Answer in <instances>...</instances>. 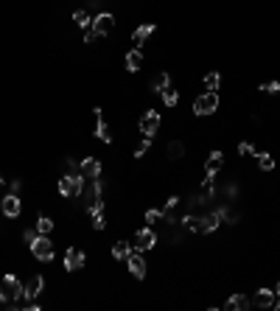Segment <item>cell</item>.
<instances>
[{
  "label": "cell",
  "instance_id": "cell-18",
  "mask_svg": "<svg viewBox=\"0 0 280 311\" xmlns=\"http://www.w3.org/2000/svg\"><path fill=\"white\" fill-rule=\"evenodd\" d=\"M132 250L134 247L129 244V241H118V244L112 247V258H115V261H126V258L132 255Z\"/></svg>",
  "mask_w": 280,
  "mask_h": 311
},
{
  "label": "cell",
  "instance_id": "cell-10",
  "mask_svg": "<svg viewBox=\"0 0 280 311\" xmlns=\"http://www.w3.org/2000/svg\"><path fill=\"white\" fill-rule=\"evenodd\" d=\"M274 297H277V292H272V289H258L250 303L258 305V308H269V305H274Z\"/></svg>",
  "mask_w": 280,
  "mask_h": 311
},
{
  "label": "cell",
  "instance_id": "cell-2",
  "mask_svg": "<svg viewBox=\"0 0 280 311\" xmlns=\"http://www.w3.org/2000/svg\"><path fill=\"white\" fill-rule=\"evenodd\" d=\"M84 191V177L81 174H67L59 180V194L62 196H81Z\"/></svg>",
  "mask_w": 280,
  "mask_h": 311
},
{
  "label": "cell",
  "instance_id": "cell-21",
  "mask_svg": "<svg viewBox=\"0 0 280 311\" xmlns=\"http://www.w3.org/2000/svg\"><path fill=\"white\" fill-rule=\"evenodd\" d=\"M168 84H171V76L163 70V73L154 76V84L152 87H154V93H163V90H168Z\"/></svg>",
  "mask_w": 280,
  "mask_h": 311
},
{
  "label": "cell",
  "instance_id": "cell-37",
  "mask_svg": "<svg viewBox=\"0 0 280 311\" xmlns=\"http://www.w3.org/2000/svg\"><path fill=\"white\" fill-rule=\"evenodd\" d=\"M65 165H67V171H73V174H76V171H79V165H76L73 160H65Z\"/></svg>",
  "mask_w": 280,
  "mask_h": 311
},
{
  "label": "cell",
  "instance_id": "cell-30",
  "mask_svg": "<svg viewBox=\"0 0 280 311\" xmlns=\"http://www.w3.org/2000/svg\"><path fill=\"white\" fill-rule=\"evenodd\" d=\"M261 90L269 93V96H277V93H280V84H277V81H266V84H261Z\"/></svg>",
  "mask_w": 280,
  "mask_h": 311
},
{
  "label": "cell",
  "instance_id": "cell-34",
  "mask_svg": "<svg viewBox=\"0 0 280 311\" xmlns=\"http://www.w3.org/2000/svg\"><path fill=\"white\" fill-rule=\"evenodd\" d=\"M37 236H39L37 230H25V233H23V238H25V241H28V247H31V241H34V238H37Z\"/></svg>",
  "mask_w": 280,
  "mask_h": 311
},
{
  "label": "cell",
  "instance_id": "cell-28",
  "mask_svg": "<svg viewBox=\"0 0 280 311\" xmlns=\"http://www.w3.org/2000/svg\"><path fill=\"white\" fill-rule=\"evenodd\" d=\"M205 87H207V90H219V73H207L205 76Z\"/></svg>",
  "mask_w": 280,
  "mask_h": 311
},
{
  "label": "cell",
  "instance_id": "cell-25",
  "mask_svg": "<svg viewBox=\"0 0 280 311\" xmlns=\"http://www.w3.org/2000/svg\"><path fill=\"white\" fill-rule=\"evenodd\" d=\"M73 23L81 25V28H90L92 20H90V14H87V12H73Z\"/></svg>",
  "mask_w": 280,
  "mask_h": 311
},
{
  "label": "cell",
  "instance_id": "cell-22",
  "mask_svg": "<svg viewBox=\"0 0 280 311\" xmlns=\"http://www.w3.org/2000/svg\"><path fill=\"white\" fill-rule=\"evenodd\" d=\"M51 230H54V221H51L48 216H39L37 219V233L39 236H51Z\"/></svg>",
  "mask_w": 280,
  "mask_h": 311
},
{
  "label": "cell",
  "instance_id": "cell-5",
  "mask_svg": "<svg viewBox=\"0 0 280 311\" xmlns=\"http://www.w3.org/2000/svg\"><path fill=\"white\" fill-rule=\"evenodd\" d=\"M157 129H160V112L157 110H149L140 115V132L146 135V138H154Z\"/></svg>",
  "mask_w": 280,
  "mask_h": 311
},
{
  "label": "cell",
  "instance_id": "cell-40",
  "mask_svg": "<svg viewBox=\"0 0 280 311\" xmlns=\"http://www.w3.org/2000/svg\"><path fill=\"white\" fill-rule=\"evenodd\" d=\"M0 185H3V177H0Z\"/></svg>",
  "mask_w": 280,
  "mask_h": 311
},
{
  "label": "cell",
  "instance_id": "cell-15",
  "mask_svg": "<svg viewBox=\"0 0 280 311\" xmlns=\"http://www.w3.org/2000/svg\"><path fill=\"white\" fill-rule=\"evenodd\" d=\"M42 286H45L42 275H31V278H28V283H25V289H23V294H25L28 300H34L39 292H42Z\"/></svg>",
  "mask_w": 280,
  "mask_h": 311
},
{
  "label": "cell",
  "instance_id": "cell-36",
  "mask_svg": "<svg viewBox=\"0 0 280 311\" xmlns=\"http://www.w3.org/2000/svg\"><path fill=\"white\" fill-rule=\"evenodd\" d=\"M84 42L90 45V42H96V31L92 28H87V34H84Z\"/></svg>",
  "mask_w": 280,
  "mask_h": 311
},
{
  "label": "cell",
  "instance_id": "cell-39",
  "mask_svg": "<svg viewBox=\"0 0 280 311\" xmlns=\"http://www.w3.org/2000/svg\"><path fill=\"white\" fill-rule=\"evenodd\" d=\"M277 294H280V283H277Z\"/></svg>",
  "mask_w": 280,
  "mask_h": 311
},
{
  "label": "cell",
  "instance_id": "cell-7",
  "mask_svg": "<svg viewBox=\"0 0 280 311\" xmlns=\"http://www.w3.org/2000/svg\"><path fill=\"white\" fill-rule=\"evenodd\" d=\"M112 25H115V17H112L110 12H104V14H98V17L90 23V28L96 31V37H107V34L112 31Z\"/></svg>",
  "mask_w": 280,
  "mask_h": 311
},
{
  "label": "cell",
  "instance_id": "cell-31",
  "mask_svg": "<svg viewBox=\"0 0 280 311\" xmlns=\"http://www.w3.org/2000/svg\"><path fill=\"white\" fill-rule=\"evenodd\" d=\"M149 146H152V138H146V141H143L137 149H134V157H143V154L149 152Z\"/></svg>",
  "mask_w": 280,
  "mask_h": 311
},
{
  "label": "cell",
  "instance_id": "cell-9",
  "mask_svg": "<svg viewBox=\"0 0 280 311\" xmlns=\"http://www.w3.org/2000/svg\"><path fill=\"white\" fill-rule=\"evenodd\" d=\"M0 210H3L9 219H17L20 210H23V205H20V196H17V194H9L6 199L0 202Z\"/></svg>",
  "mask_w": 280,
  "mask_h": 311
},
{
  "label": "cell",
  "instance_id": "cell-32",
  "mask_svg": "<svg viewBox=\"0 0 280 311\" xmlns=\"http://www.w3.org/2000/svg\"><path fill=\"white\" fill-rule=\"evenodd\" d=\"M92 227H96V230H104V227H107V219H104L101 213H96L92 216Z\"/></svg>",
  "mask_w": 280,
  "mask_h": 311
},
{
  "label": "cell",
  "instance_id": "cell-20",
  "mask_svg": "<svg viewBox=\"0 0 280 311\" xmlns=\"http://www.w3.org/2000/svg\"><path fill=\"white\" fill-rule=\"evenodd\" d=\"M182 225H185V230H191V233H202V219L194 213L182 216Z\"/></svg>",
  "mask_w": 280,
  "mask_h": 311
},
{
  "label": "cell",
  "instance_id": "cell-33",
  "mask_svg": "<svg viewBox=\"0 0 280 311\" xmlns=\"http://www.w3.org/2000/svg\"><path fill=\"white\" fill-rule=\"evenodd\" d=\"M252 152H255L252 143H241V146H238V154H252Z\"/></svg>",
  "mask_w": 280,
  "mask_h": 311
},
{
  "label": "cell",
  "instance_id": "cell-23",
  "mask_svg": "<svg viewBox=\"0 0 280 311\" xmlns=\"http://www.w3.org/2000/svg\"><path fill=\"white\" fill-rule=\"evenodd\" d=\"M182 154H185V146H182L179 141H171V143H168V157H171V160H179Z\"/></svg>",
  "mask_w": 280,
  "mask_h": 311
},
{
  "label": "cell",
  "instance_id": "cell-13",
  "mask_svg": "<svg viewBox=\"0 0 280 311\" xmlns=\"http://www.w3.org/2000/svg\"><path fill=\"white\" fill-rule=\"evenodd\" d=\"M126 263H129V272H132L134 278H146V261L140 258L137 250H132V255L126 258Z\"/></svg>",
  "mask_w": 280,
  "mask_h": 311
},
{
  "label": "cell",
  "instance_id": "cell-24",
  "mask_svg": "<svg viewBox=\"0 0 280 311\" xmlns=\"http://www.w3.org/2000/svg\"><path fill=\"white\" fill-rule=\"evenodd\" d=\"M163 219H165L163 210H149V213H146V225H149V227H157Z\"/></svg>",
  "mask_w": 280,
  "mask_h": 311
},
{
  "label": "cell",
  "instance_id": "cell-17",
  "mask_svg": "<svg viewBox=\"0 0 280 311\" xmlns=\"http://www.w3.org/2000/svg\"><path fill=\"white\" fill-rule=\"evenodd\" d=\"M154 34V23H143L140 28H134V34H132V42L134 45H143L149 37Z\"/></svg>",
  "mask_w": 280,
  "mask_h": 311
},
{
  "label": "cell",
  "instance_id": "cell-27",
  "mask_svg": "<svg viewBox=\"0 0 280 311\" xmlns=\"http://www.w3.org/2000/svg\"><path fill=\"white\" fill-rule=\"evenodd\" d=\"M163 96V101H165V107H177V101H179V96H177V90H163L160 93Z\"/></svg>",
  "mask_w": 280,
  "mask_h": 311
},
{
  "label": "cell",
  "instance_id": "cell-16",
  "mask_svg": "<svg viewBox=\"0 0 280 311\" xmlns=\"http://www.w3.org/2000/svg\"><path fill=\"white\" fill-rule=\"evenodd\" d=\"M250 305L252 303H250V297H247V294H232V297L224 303V308H230V311H247Z\"/></svg>",
  "mask_w": 280,
  "mask_h": 311
},
{
  "label": "cell",
  "instance_id": "cell-1",
  "mask_svg": "<svg viewBox=\"0 0 280 311\" xmlns=\"http://www.w3.org/2000/svg\"><path fill=\"white\" fill-rule=\"evenodd\" d=\"M23 289H25V283H20L17 278H14V275H6V278L0 281V300L12 305L14 300L23 297Z\"/></svg>",
  "mask_w": 280,
  "mask_h": 311
},
{
  "label": "cell",
  "instance_id": "cell-29",
  "mask_svg": "<svg viewBox=\"0 0 280 311\" xmlns=\"http://www.w3.org/2000/svg\"><path fill=\"white\" fill-rule=\"evenodd\" d=\"M87 210H90V216L101 213V210H104V202H101V199H92V202H87Z\"/></svg>",
  "mask_w": 280,
  "mask_h": 311
},
{
  "label": "cell",
  "instance_id": "cell-8",
  "mask_svg": "<svg viewBox=\"0 0 280 311\" xmlns=\"http://www.w3.org/2000/svg\"><path fill=\"white\" fill-rule=\"evenodd\" d=\"M79 174L84 180H98L101 177V163H98V157H84L79 163Z\"/></svg>",
  "mask_w": 280,
  "mask_h": 311
},
{
  "label": "cell",
  "instance_id": "cell-26",
  "mask_svg": "<svg viewBox=\"0 0 280 311\" xmlns=\"http://www.w3.org/2000/svg\"><path fill=\"white\" fill-rule=\"evenodd\" d=\"M258 163H261V168H263V171H272V168H274V157H272L269 152L258 154Z\"/></svg>",
  "mask_w": 280,
  "mask_h": 311
},
{
  "label": "cell",
  "instance_id": "cell-14",
  "mask_svg": "<svg viewBox=\"0 0 280 311\" xmlns=\"http://www.w3.org/2000/svg\"><path fill=\"white\" fill-rule=\"evenodd\" d=\"M96 138L104 143H112V135H110V126L104 123V112L96 107Z\"/></svg>",
  "mask_w": 280,
  "mask_h": 311
},
{
  "label": "cell",
  "instance_id": "cell-12",
  "mask_svg": "<svg viewBox=\"0 0 280 311\" xmlns=\"http://www.w3.org/2000/svg\"><path fill=\"white\" fill-rule=\"evenodd\" d=\"M81 266H84V252L70 247V250L65 252V269L67 272H76V269H81Z\"/></svg>",
  "mask_w": 280,
  "mask_h": 311
},
{
  "label": "cell",
  "instance_id": "cell-35",
  "mask_svg": "<svg viewBox=\"0 0 280 311\" xmlns=\"http://www.w3.org/2000/svg\"><path fill=\"white\" fill-rule=\"evenodd\" d=\"M177 205H179V196H171V199L165 202V210H174Z\"/></svg>",
  "mask_w": 280,
  "mask_h": 311
},
{
  "label": "cell",
  "instance_id": "cell-11",
  "mask_svg": "<svg viewBox=\"0 0 280 311\" xmlns=\"http://www.w3.org/2000/svg\"><path fill=\"white\" fill-rule=\"evenodd\" d=\"M221 165H224V154H221L219 149H216V152H210V157H207V163H205V174H207L210 180H213L216 174L221 171Z\"/></svg>",
  "mask_w": 280,
  "mask_h": 311
},
{
  "label": "cell",
  "instance_id": "cell-19",
  "mask_svg": "<svg viewBox=\"0 0 280 311\" xmlns=\"http://www.w3.org/2000/svg\"><path fill=\"white\" fill-rule=\"evenodd\" d=\"M140 65H143V56H140V48L129 51V54H126V70L137 73V70H140Z\"/></svg>",
  "mask_w": 280,
  "mask_h": 311
},
{
  "label": "cell",
  "instance_id": "cell-3",
  "mask_svg": "<svg viewBox=\"0 0 280 311\" xmlns=\"http://www.w3.org/2000/svg\"><path fill=\"white\" fill-rule=\"evenodd\" d=\"M216 107H219V96H216L213 90L202 93V96L194 101V112H196V115H213Z\"/></svg>",
  "mask_w": 280,
  "mask_h": 311
},
{
  "label": "cell",
  "instance_id": "cell-6",
  "mask_svg": "<svg viewBox=\"0 0 280 311\" xmlns=\"http://www.w3.org/2000/svg\"><path fill=\"white\" fill-rule=\"evenodd\" d=\"M154 244H157V233H154L152 227L137 230V236H134V250H137V252H146V250H152Z\"/></svg>",
  "mask_w": 280,
  "mask_h": 311
},
{
  "label": "cell",
  "instance_id": "cell-38",
  "mask_svg": "<svg viewBox=\"0 0 280 311\" xmlns=\"http://www.w3.org/2000/svg\"><path fill=\"white\" fill-rule=\"evenodd\" d=\"M20 185H23L20 180H12V194H17V191H20Z\"/></svg>",
  "mask_w": 280,
  "mask_h": 311
},
{
  "label": "cell",
  "instance_id": "cell-4",
  "mask_svg": "<svg viewBox=\"0 0 280 311\" xmlns=\"http://www.w3.org/2000/svg\"><path fill=\"white\" fill-rule=\"evenodd\" d=\"M31 252L37 261H54V244H51V236H37L31 241Z\"/></svg>",
  "mask_w": 280,
  "mask_h": 311
}]
</instances>
